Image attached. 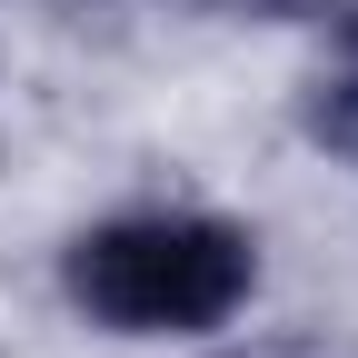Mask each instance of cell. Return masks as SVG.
Returning a JSON list of instances; mask_svg holds the SVG:
<instances>
[{"mask_svg": "<svg viewBox=\"0 0 358 358\" xmlns=\"http://www.w3.org/2000/svg\"><path fill=\"white\" fill-rule=\"evenodd\" d=\"M259 279L229 219H110L70 249V299L110 329H219Z\"/></svg>", "mask_w": 358, "mask_h": 358, "instance_id": "cell-1", "label": "cell"}, {"mask_svg": "<svg viewBox=\"0 0 358 358\" xmlns=\"http://www.w3.org/2000/svg\"><path fill=\"white\" fill-rule=\"evenodd\" d=\"M308 140L338 150V159H358V70H338V80L308 90Z\"/></svg>", "mask_w": 358, "mask_h": 358, "instance_id": "cell-2", "label": "cell"}, {"mask_svg": "<svg viewBox=\"0 0 358 358\" xmlns=\"http://www.w3.org/2000/svg\"><path fill=\"white\" fill-rule=\"evenodd\" d=\"M249 358H308V348H249Z\"/></svg>", "mask_w": 358, "mask_h": 358, "instance_id": "cell-3", "label": "cell"}]
</instances>
